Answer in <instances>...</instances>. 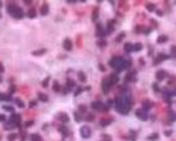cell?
<instances>
[{
	"instance_id": "cell-1",
	"label": "cell",
	"mask_w": 176,
	"mask_h": 141,
	"mask_svg": "<svg viewBox=\"0 0 176 141\" xmlns=\"http://www.w3.org/2000/svg\"><path fill=\"white\" fill-rule=\"evenodd\" d=\"M109 65L112 69L116 70V73H120L121 70L131 66V60H125L121 56H114V58L109 61Z\"/></svg>"
},
{
	"instance_id": "cell-2",
	"label": "cell",
	"mask_w": 176,
	"mask_h": 141,
	"mask_svg": "<svg viewBox=\"0 0 176 141\" xmlns=\"http://www.w3.org/2000/svg\"><path fill=\"white\" fill-rule=\"evenodd\" d=\"M6 10H8L9 14H10L13 17H15V19H23V17H24L23 9L19 8L16 4H8Z\"/></svg>"
},
{
	"instance_id": "cell-3",
	"label": "cell",
	"mask_w": 176,
	"mask_h": 141,
	"mask_svg": "<svg viewBox=\"0 0 176 141\" xmlns=\"http://www.w3.org/2000/svg\"><path fill=\"white\" fill-rule=\"evenodd\" d=\"M80 135L82 136L84 139H89L91 136V130L89 126H81L80 127Z\"/></svg>"
},
{
	"instance_id": "cell-4",
	"label": "cell",
	"mask_w": 176,
	"mask_h": 141,
	"mask_svg": "<svg viewBox=\"0 0 176 141\" xmlns=\"http://www.w3.org/2000/svg\"><path fill=\"white\" fill-rule=\"evenodd\" d=\"M136 116H137L140 120H142V121H146L147 120V111L146 110H144V109H141V110H136Z\"/></svg>"
},
{
	"instance_id": "cell-5",
	"label": "cell",
	"mask_w": 176,
	"mask_h": 141,
	"mask_svg": "<svg viewBox=\"0 0 176 141\" xmlns=\"http://www.w3.org/2000/svg\"><path fill=\"white\" fill-rule=\"evenodd\" d=\"M112 86V84L110 82V80H109V77H105L104 80H103V90H104V92L106 94V92L110 90V87Z\"/></svg>"
},
{
	"instance_id": "cell-6",
	"label": "cell",
	"mask_w": 176,
	"mask_h": 141,
	"mask_svg": "<svg viewBox=\"0 0 176 141\" xmlns=\"http://www.w3.org/2000/svg\"><path fill=\"white\" fill-rule=\"evenodd\" d=\"M105 35H106V33H105L104 28H103V26H101V24H98V25H96V36L104 38Z\"/></svg>"
},
{
	"instance_id": "cell-7",
	"label": "cell",
	"mask_w": 176,
	"mask_h": 141,
	"mask_svg": "<svg viewBox=\"0 0 176 141\" xmlns=\"http://www.w3.org/2000/svg\"><path fill=\"white\" fill-rule=\"evenodd\" d=\"M63 46H64V49L66 50V51H71V49H73L71 40H70V39H65L64 43H63Z\"/></svg>"
},
{
	"instance_id": "cell-8",
	"label": "cell",
	"mask_w": 176,
	"mask_h": 141,
	"mask_svg": "<svg viewBox=\"0 0 176 141\" xmlns=\"http://www.w3.org/2000/svg\"><path fill=\"white\" fill-rule=\"evenodd\" d=\"M170 56L169 55H165V54H160V55H157V58H155V60H154V65H157L159 63H162V60H165V59H169Z\"/></svg>"
},
{
	"instance_id": "cell-9",
	"label": "cell",
	"mask_w": 176,
	"mask_h": 141,
	"mask_svg": "<svg viewBox=\"0 0 176 141\" xmlns=\"http://www.w3.org/2000/svg\"><path fill=\"white\" fill-rule=\"evenodd\" d=\"M135 75L136 73L133 71V73H129V74H126V76H125V81L126 82H130V81H135L136 79H135Z\"/></svg>"
},
{
	"instance_id": "cell-10",
	"label": "cell",
	"mask_w": 176,
	"mask_h": 141,
	"mask_svg": "<svg viewBox=\"0 0 176 141\" xmlns=\"http://www.w3.org/2000/svg\"><path fill=\"white\" fill-rule=\"evenodd\" d=\"M104 106V104L101 103V101H94V103L91 104V109H94V110H101Z\"/></svg>"
},
{
	"instance_id": "cell-11",
	"label": "cell",
	"mask_w": 176,
	"mask_h": 141,
	"mask_svg": "<svg viewBox=\"0 0 176 141\" xmlns=\"http://www.w3.org/2000/svg\"><path fill=\"white\" fill-rule=\"evenodd\" d=\"M165 76H166V73H165V70H159V71L156 73V79H157L159 81L164 80V79H165Z\"/></svg>"
},
{
	"instance_id": "cell-12",
	"label": "cell",
	"mask_w": 176,
	"mask_h": 141,
	"mask_svg": "<svg viewBox=\"0 0 176 141\" xmlns=\"http://www.w3.org/2000/svg\"><path fill=\"white\" fill-rule=\"evenodd\" d=\"M59 131H60V132L65 136V137L70 136V131H69V129H68L66 126H60V127H59Z\"/></svg>"
},
{
	"instance_id": "cell-13",
	"label": "cell",
	"mask_w": 176,
	"mask_h": 141,
	"mask_svg": "<svg viewBox=\"0 0 176 141\" xmlns=\"http://www.w3.org/2000/svg\"><path fill=\"white\" fill-rule=\"evenodd\" d=\"M109 80H110V82H111L112 85H115V84L119 81V76L116 74H112V75H110V76H109Z\"/></svg>"
},
{
	"instance_id": "cell-14",
	"label": "cell",
	"mask_w": 176,
	"mask_h": 141,
	"mask_svg": "<svg viewBox=\"0 0 176 141\" xmlns=\"http://www.w3.org/2000/svg\"><path fill=\"white\" fill-rule=\"evenodd\" d=\"M47 13H49V5L47 4H44L40 9V14L41 15H47Z\"/></svg>"
},
{
	"instance_id": "cell-15",
	"label": "cell",
	"mask_w": 176,
	"mask_h": 141,
	"mask_svg": "<svg viewBox=\"0 0 176 141\" xmlns=\"http://www.w3.org/2000/svg\"><path fill=\"white\" fill-rule=\"evenodd\" d=\"M58 117L60 119V121H63L64 124H66V122H69V116L66 115V114H59Z\"/></svg>"
},
{
	"instance_id": "cell-16",
	"label": "cell",
	"mask_w": 176,
	"mask_h": 141,
	"mask_svg": "<svg viewBox=\"0 0 176 141\" xmlns=\"http://www.w3.org/2000/svg\"><path fill=\"white\" fill-rule=\"evenodd\" d=\"M151 107H152V103H150L149 100H145L144 103H142V109L144 110H146V111H147V110L151 109Z\"/></svg>"
},
{
	"instance_id": "cell-17",
	"label": "cell",
	"mask_w": 176,
	"mask_h": 141,
	"mask_svg": "<svg viewBox=\"0 0 176 141\" xmlns=\"http://www.w3.org/2000/svg\"><path fill=\"white\" fill-rule=\"evenodd\" d=\"M111 122H112V120H111V119H105V120H101V121H100V126L105 127V126L110 125Z\"/></svg>"
},
{
	"instance_id": "cell-18",
	"label": "cell",
	"mask_w": 176,
	"mask_h": 141,
	"mask_svg": "<svg viewBox=\"0 0 176 141\" xmlns=\"http://www.w3.org/2000/svg\"><path fill=\"white\" fill-rule=\"evenodd\" d=\"M30 140H31V141H43L41 136H40V135H38V134H33V135H30Z\"/></svg>"
},
{
	"instance_id": "cell-19",
	"label": "cell",
	"mask_w": 176,
	"mask_h": 141,
	"mask_svg": "<svg viewBox=\"0 0 176 141\" xmlns=\"http://www.w3.org/2000/svg\"><path fill=\"white\" fill-rule=\"evenodd\" d=\"M47 50L46 49H40V50H36V51H33V55L34 56H40V55H44Z\"/></svg>"
},
{
	"instance_id": "cell-20",
	"label": "cell",
	"mask_w": 176,
	"mask_h": 141,
	"mask_svg": "<svg viewBox=\"0 0 176 141\" xmlns=\"http://www.w3.org/2000/svg\"><path fill=\"white\" fill-rule=\"evenodd\" d=\"M124 50H125V52H131V51H133V44L126 43L124 45Z\"/></svg>"
},
{
	"instance_id": "cell-21",
	"label": "cell",
	"mask_w": 176,
	"mask_h": 141,
	"mask_svg": "<svg viewBox=\"0 0 176 141\" xmlns=\"http://www.w3.org/2000/svg\"><path fill=\"white\" fill-rule=\"evenodd\" d=\"M38 98H39V100H40V101H44V103H46V101L49 100V98H47V95H45V94H41V92H39V94H38Z\"/></svg>"
},
{
	"instance_id": "cell-22",
	"label": "cell",
	"mask_w": 176,
	"mask_h": 141,
	"mask_svg": "<svg viewBox=\"0 0 176 141\" xmlns=\"http://www.w3.org/2000/svg\"><path fill=\"white\" fill-rule=\"evenodd\" d=\"M169 40V38L166 36V35H161V36H159V39H157V43L159 44H164Z\"/></svg>"
},
{
	"instance_id": "cell-23",
	"label": "cell",
	"mask_w": 176,
	"mask_h": 141,
	"mask_svg": "<svg viewBox=\"0 0 176 141\" xmlns=\"http://www.w3.org/2000/svg\"><path fill=\"white\" fill-rule=\"evenodd\" d=\"M77 77H79V80H80L81 82H85L86 81V76H85V74L82 73V71H80L77 74Z\"/></svg>"
},
{
	"instance_id": "cell-24",
	"label": "cell",
	"mask_w": 176,
	"mask_h": 141,
	"mask_svg": "<svg viewBox=\"0 0 176 141\" xmlns=\"http://www.w3.org/2000/svg\"><path fill=\"white\" fill-rule=\"evenodd\" d=\"M141 49H142V44H140V43L133 45V51H140Z\"/></svg>"
},
{
	"instance_id": "cell-25",
	"label": "cell",
	"mask_w": 176,
	"mask_h": 141,
	"mask_svg": "<svg viewBox=\"0 0 176 141\" xmlns=\"http://www.w3.org/2000/svg\"><path fill=\"white\" fill-rule=\"evenodd\" d=\"M157 139H159V134H152L150 136H147V140L149 141H156Z\"/></svg>"
},
{
	"instance_id": "cell-26",
	"label": "cell",
	"mask_w": 176,
	"mask_h": 141,
	"mask_svg": "<svg viewBox=\"0 0 176 141\" xmlns=\"http://www.w3.org/2000/svg\"><path fill=\"white\" fill-rule=\"evenodd\" d=\"M52 90L56 91V92H59V91H60V85H59V82H58V81H54V84H52Z\"/></svg>"
},
{
	"instance_id": "cell-27",
	"label": "cell",
	"mask_w": 176,
	"mask_h": 141,
	"mask_svg": "<svg viewBox=\"0 0 176 141\" xmlns=\"http://www.w3.org/2000/svg\"><path fill=\"white\" fill-rule=\"evenodd\" d=\"M3 109L6 110V111H9V112H11V114H14V111H15V109L13 107V106H9V105H4Z\"/></svg>"
},
{
	"instance_id": "cell-28",
	"label": "cell",
	"mask_w": 176,
	"mask_h": 141,
	"mask_svg": "<svg viewBox=\"0 0 176 141\" xmlns=\"http://www.w3.org/2000/svg\"><path fill=\"white\" fill-rule=\"evenodd\" d=\"M74 119H75V121H76V122H80L82 117H81V115H80V114H79L77 111H75V112H74Z\"/></svg>"
},
{
	"instance_id": "cell-29",
	"label": "cell",
	"mask_w": 176,
	"mask_h": 141,
	"mask_svg": "<svg viewBox=\"0 0 176 141\" xmlns=\"http://www.w3.org/2000/svg\"><path fill=\"white\" fill-rule=\"evenodd\" d=\"M66 86L70 87V89H73V87L75 86V81H73V80H70V79H69V80H66Z\"/></svg>"
},
{
	"instance_id": "cell-30",
	"label": "cell",
	"mask_w": 176,
	"mask_h": 141,
	"mask_svg": "<svg viewBox=\"0 0 176 141\" xmlns=\"http://www.w3.org/2000/svg\"><path fill=\"white\" fill-rule=\"evenodd\" d=\"M28 16H29V17H31V19H34V17L36 16V11H35L34 9H31V10H29V13H28Z\"/></svg>"
},
{
	"instance_id": "cell-31",
	"label": "cell",
	"mask_w": 176,
	"mask_h": 141,
	"mask_svg": "<svg viewBox=\"0 0 176 141\" xmlns=\"http://www.w3.org/2000/svg\"><path fill=\"white\" fill-rule=\"evenodd\" d=\"M98 45L100 47H105V46H106V41H105L104 39H100V40L98 41Z\"/></svg>"
},
{
	"instance_id": "cell-32",
	"label": "cell",
	"mask_w": 176,
	"mask_h": 141,
	"mask_svg": "<svg viewBox=\"0 0 176 141\" xmlns=\"http://www.w3.org/2000/svg\"><path fill=\"white\" fill-rule=\"evenodd\" d=\"M16 137H17L16 134H10V135H8V141H14Z\"/></svg>"
},
{
	"instance_id": "cell-33",
	"label": "cell",
	"mask_w": 176,
	"mask_h": 141,
	"mask_svg": "<svg viewBox=\"0 0 176 141\" xmlns=\"http://www.w3.org/2000/svg\"><path fill=\"white\" fill-rule=\"evenodd\" d=\"M114 31V25H109L107 26V29H106V31H105V33H106V35H109V34H111Z\"/></svg>"
},
{
	"instance_id": "cell-34",
	"label": "cell",
	"mask_w": 176,
	"mask_h": 141,
	"mask_svg": "<svg viewBox=\"0 0 176 141\" xmlns=\"http://www.w3.org/2000/svg\"><path fill=\"white\" fill-rule=\"evenodd\" d=\"M15 101H16V105H17L19 107H24V106H25V105H24V103H23V101H21L20 99H16Z\"/></svg>"
},
{
	"instance_id": "cell-35",
	"label": "cell",
	"mask_w": 176,
	"mask_h": 141,
	"mask_svg": "<svg viewBox=\"0 0 176 141\" xmlns=\"http://www.w3.org/2000/svg\"><path fill=\"white\" fill-rule=\"evenodd\" d=\"M130 136H131V141H135L136 140V132H135L134 130L130 131Z\"/></svg>"
},
{
	"instance_id": "cell-36",
	"label": "cell",
	"mask_w": 176,
	"mask_h": 141,
	"mask_svg": "<svg viewBox=\"0 0 176 141\" xmlns=\"http://www.w3.org/2000/svg\"><path fill=\"white\" fill-rule=\"evenodd\" d=\"M146 9H147L149 11H152V10H155V5H154V4H147Z\"/></svg>"
},
{
	"instance_id": "cell-37",
	"label": "cell",
	"mask_w": 176,
	"mask_h": 141,
	"mask_svg": "<svg viewBox=\"0 0 176 141\" xmlns=\"http://www.w3.org/2000/svg\"><path fill=\"white\" fill-rule=\"evenodd\" d=\"M86 110H87V107L85 105H80V106H79V111L80 112H86Z\"/></svg>"
},
{
	"instance_id": "cell-38",
	"label": "cell",
	"mask_w": 176,
	"mask_h": 141,
	"mask_svg": "<svg viewBox=\"0 0 176 141\" xmlns=\"http://www.w3.org/2000/svg\"><path fill=\"white\" fill-rule=\"evenodd\" d=\"M15 90H16V87H15L14 85H11V87H9V95L14 94V92H15Z\"/></svg>"
},
{
	"instance_id": "cell-39",
	"label": "cell",
	"mask_w": 176,
	"mask_h": 141,
	"mask_svg": "<svg viewBox=\"0 0 176 141\" xmlns=\"http://www.w3.org/2000/svg\"><path fill=\"white\" fill-rule=\"evenodd\" d=\"M124 38H125V34L122 33L121 35H119V36L116 38V41H117V43H120V41H121V40H122V39H124Z\"/></svg>"
},
{
	"instance_id": "cell-40",
	"label": "cell",
	"mask_w": 176,
	"mask_h": 141,
	"mask_svg": "<svg viewBox=\"0 0 176 141\" xmlns=\"http://www.w3.org/2000/svg\"><path fill=\"white\" fill-rule=\"evenodd\" d=\"M1 99L9 101V100H11V95H1Z\"/></svg>"
},
{
	"instance_id": "cell-41",
	"label": "cell",
	"mask_w": 176,
	"mask_h": 141,
	"mask_svg": "<svg viewBox=\"0 0 176 141\" xmlns=\"http://www.w3.org/2000/svg\"><path fill=\"white\" fill-rule=\"evenodd\" d=\"M96 19H98V9H95V10H94V14H92V20H96Z\"/></svg>"
},
{
	"instance_id": "cell-42",
	"label": "cell",
	"mask_w": 176,
	"mask_h": 141,
	"mask_svg": "<svg viewBox=\"0 0 176 141\" xmlns=\"http://www.w3.org/2000/svg\"><path fill=\"white\" fill-rule=\"evenodd\" d=\"M82 90H84L82 87H77V89H76V91H75V94H74V95H75V96H77L79 94H81V92H82Z\"/></svg>"
},
{
	"instance_id": "cell-43",
	"label": "cell",
	"mask_w": 176,
	"mask_h": 141,
	"mask_svg": "<svg viewBox=\"0 0 176 141\" xmlns=\"http://www.w3.org/2000/svg\"><path fill=\"white\" fill-rule=\"evenodd\" d=\"M92 120H94V115H92V114L86 116V121H92Z\"/></svg>"
},
{
	"instance_id": "cell-44",
	"label": "cell",
	"mask_w": 176,
	"mask_h": 141,
	"mask_svg": "<svg viewBox=\"0 0 176 141\" xmlns=\"http://www.w3.org/2000/svg\"><path fill=\"white\" fill-rule=\"evenodd\" d=\"M31 125H34V121H33V120H29V121L25 122V126H26V127H29V126H31Z\"/></svg>"
},
{
	"instance_id": "cell-45",
	"label": "cell",
	"mask_w": 176,
	"mask_h": 141,
	"mask_svg": "<svg viewBox=\"0 0 176 141\" xmlns=\"http://www.w3.org/2000/svg\"><path fill=\"white\" fill-rule=\"evenodd\" d=\"M49 80H50V77H46L45 80H44V82H43V86H44V87L47 86V81H49Z\"/></svg>"
},
{
	"instance_id": "cell-46",
	"label": "cell",
	"mask_w": 176,
	"mask_h": 141,
	"mask_svg": "<svg viewBox=\"0 0 176 141\" xmlns=\"http://www.w3.org/2000/svg\"><path fill=\"white\" fill-rule=\"evenodd\" d=\"M144 29H145V31H144V34H146V35H149V34L151 33V29H150V28H144Z\"/></svg>"
},
{
	"instance_id": "cell-47",
	"label": "cell",
	"mask_w": 176,
	"mask_h": 141,
	"mask_svg": "<svg viewBox=\"0 0 176 141\" xmlns=\"http://www.w3.org/2000/svg\"><path fill=\"white\" fill-rule=\"evenodd\" d=\"M106 105H107L109 107L112 106V105H114V100H107V101H106Z\"/></svg>"
},
{
	"instance_id": "cell-48",
	"label": "cell",
	"mask_w": 176,
	"mask_h": 141,
	"mask_svg": "<svg viewBox=\"0 0 176 141\" xmlns=\"http://www.w3.org/2000/svg\"><path fill=\"white\" fill-rule=\"evenodd\" d=\"M5 120H6V117H5V115H0V122H5Z\"/></svg>"
},
{
	"instance_id": "cell-49",
	"label": "cell",
	"mask_w": 176,
	"mask_h": 141,
	"mask_svg": "<svg viewBox=\"0 0 176 141\" xmlns=\"http://www.w3.org/2000/svg\"><path fill=\"white\" fill-rule=\"evenodd\" d=\"M152 87H154V90H155L156 92H159V91H160L159 86H157V84H154V85H152Z\"/></svg>"
},
{
	"instance_id": "cell-50",
	"label": "cell",
	"mask_w": 176,
	"mask_h": 141,
	"mask_svg": "<svg viewBox=\"0 0 176 141\" xmlns=\"http://www.w3.org/2000/svg\"><path fill=\"white\" fill-rule=\"evenodd\" d=\"M103 137L106 141H111V136H109V135H103Z\"/></svg>"
},
{
	"instance_id": "cell-51",
	"label": "cell",
	"mask_w": 176,
	"mask_h": 141,
	"mask_svg": "<svg viewBox=\"0 0 176 141\" xmlns=\"http://www.w3.org/2000/svg\"><path fill=\"white\" fill-rule=\"evenodd\" d=\"M171 135H172V131H171V130L165 131V136H171Z\"/></svg>"
},
{
	"instance_id": "cell-52",
	"label": "cell",
	"mask_w": 176,
	"mask_h": 141,
	"mask_svg": "<svg viewBox=\"0 0 176 141\" xmlns=\"http://www.w3.org/2000/svg\"><path fill=\"white\" fill-rule=\"evenodd\" d=\"M99 69L101 70V71H105V68H104V65H101V64H99Z\"/></svg>"
},
{
	"instance_id": "cell-53",
	"label": "cell",
	"mask_w": 176,
	"mask_h": 141,
	"mask_svg": "<svg viewBox=\"0 0 176 141\" xmlns=\"http://www.w3.org/2000/svg\"><path fill=\"white\" fill-rule=\"evenodd\" d=\"M171 54H172V56L175 55V46H172V47H171Z\"/></svg>"
},
{
	"instance_id": "cell-54",
	"label": "cell",
	"mask_w": 176,
	"mask_h": 141,
	"mask_svg": "<svg viewBox=\"0 0 176 141\" xmlns=\"http://www.w3.org/2000/svg\"><path fill=\"white\" fill-rule=\"evenodd\" d=\"M156 14L159 15V16H161V15H162V11H161V10H156Z\"/></svg>"
},
{
	"instance_id": "cell-55",
	"label": "cell",
	"mask_w": 176,
	"mask_h": 141,
	"mask_svg": "<svg viewBox=\"0 0 176 141\" xmlns=\"http://www.w3.org/2000/svg\"><path fill=\"white\" fill-rule=\"evenodd\" d=\"M1 73H4V66L0 64V74H1Z\"/></svg>"
},
{
	"instance_id": "cell-56",
	"label": "cell",
	"mask_w": 176,
	"mask_h": 141,
	"mask_svg": "<svg viewBox=\"0 0 176 141\" xmlns=\"http://www.w3.org/2000/svg\"><path fill=\"white\" fill-rule=\"evenodd\" d=\"M35 105H36V101H33V103H30V106H35Z\"/></svg>"
},
{
	"instance_id": "cell-57",
	"label": "cell",
	"mask_w": 176,
	"mask_h": 141,
	"mask_svg": "<svg viewBox=\"0 0 176 141\" xmlns=\"http://www.w3.org/2000/svg\"><path fill=\"white\" fill-rule=\"evenodd\" d=\"M25 4H28V5H29V4H31V1H30V0H25Z\"/></svg>"
},
{
	"instance_id": "cell-58",
	"label": "cell",
	"mask_w": 176,
	"mask_h": 141,
	"mask_svg": "<svg viewBox=\"0 0 176 141\" xmlns=\"http://www.w3.org/2000/svg\"><path fill=\"white\" fill-rule=\"evenodd\" d=\"M3 81V79H1V76H0V82H1Z\"/></svg>"
},
{
	"instance_id": "cell-59",
	"label": "cell",
	"mask_w": 176,
	"mask_h": 141,
	"mask_svg": "<svg viewBox=\"0 0 176 141\" xmlns=\"http://www.w3.org/2000/svg\"><path fill=\"white\" fill-rule=\"evenodd\" d=\"M0 100H1V94H0Z\"/></svg>"
},
{
	"instance_id": "cell-60",
	"label": "cell",
	"mask_w": 176,
	"mask_h": 141,
	"mask_svg": "<svg viewBox=\"0 0 176 141\" xmlns=\"http://www.w3.org/2000/svg\"><path fill=\"white\" fill-rule=\"evenodd\" d=\"M0 8H1V3H0Z\"/></svg>"
}]
</instances>
